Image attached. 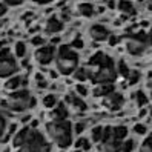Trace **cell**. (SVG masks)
Returning a JSON list of instances; mask_svg holds the SVG:
<instances>
[{"mask_svg":"<svg viewBox=\"0 0 152 152\" xmlns=\"http://www.w3.org/2000/svg\"><path fill=\"white\" fill-rule=\"evenodd\" d=\"M46 131L49 134V137L54 140V143L65 149L72 143V124L68 120L63 121H51L46 124Z\"/></svg>","mask_w":152,"mask_h":152,"instance_id":"cell-1","label":"cell"},{"mask_svg":"<svg viewBox=\"0 0 152 152\" xmlns=\"http://www.w3.org/2000/svg\"><path fill=\"white\" fill-rule=\"evenodd\" d=\"M56 65L60 74L69 75L74 74V71L78 66V56L77 52L72 51V48L69 45H61L57 51V57H56Z\"/></svg>","mask_w":152,"mask_h":152,"instance_id":"cell-2","label":"cell"},{"mask_svg":"<svg viewBox=\"0 0 152 152\" xmlns=\"http://www.w3.org/2000/svg\"><path fill=\"white\" fill-rule=\"evenodd\" d=\"M91 74V78L95 85H102V83H111L115 80L117 77V71H115V66H114V61L111 57L104 56L103 61L97 68H94V71H89Z\"/></svg>","mask_w":152,"mask_h":152,"instance_id":"cell-3","label":"cell"},{"mask_svg":"<svg viewBox=\"0 0 152 152\" xmlns=\"http://www.w3.org/2000/svg\"><path fill=\"white\" fill-rule=\"evenodd\" d=\"M19 149H20L19 152H51V146L48 145V141L35 129L34 131L29 129L23 145Z\"/></svg>","mask_w":152,"mask_h":152,"instance_id":"cell-4","label":"cell"},{"mask_svg":"<svg viewBox=\"0 0 152 152\" xmlns=\"http://www.w3.org/2000/svg\"><path fill=\"white\" fill-rule=\"evenodd\" d=\"M8 108L11 111H15V112H22L28 108H34L35 106V98L29 95L28 91H14L10 97H8V100L5 103Z\"/></svg>","mask_w":152,"mask_h":152,"instance_id":"cell-5","label":"cell"},{"mask_svg":"<svg viewBox=\"0 0 152 152\" xmlns=\"http://www.w3.org/2000/svg\"><path fill=\"white\" fill-rule=\"evenodd\" d=\"M124 45H126V51L131 56H140L146 51V48L151 45L149 35L145 32H135L132 35H128L126 40H124Z\"/></svg>","mask_w":152,"mask_h":152,"instance_id":"cell-6","label":"cell"},{"mask_svg":"<svg viewBox=\"0 0 152 152\" xmlns=\"http://www.w3.org/2000/svg\"><path fill=\"white\" fill-rule=\"evenodd\" d=\"M17 72V63L12 58L11 52L8 48L0 49V78L11 77L12 74Z\"/></svg>","mask_w":152,"mask_h":152,"instance_id":"cell-7","label":"cell"},{"mask_svg":"<svg viewBox=\"0 0 152 152\" xmlns=\"http://www.w3.org/2000/svg\"><path fill=\"white\" fill-rule=\"evenodd\" d=\"M103 152H121V140L114 135V131L111 126L104 128V134H103Z\"/></svg>","mask_w":152,"mask_h":152,"instance_id":"cell-8","label":"cell"},{"mask_svg":"<svg viewBox=\"0 0 152 152\" xmlns=\"http://www.w3.org/2000/svg\"><path fill=\"white\" fill-rule=\"evenodd\" d=\"M123 103H124L123 95L118 94V92H115V91H112L111 94L103 97V106L106 109H109V111H118L123 106Z\"/></svg>","mask_w":152,"mask_h":152,"instance_id":"cell-9","label":"cell"},{"mask_svg":"<svg viewBox=\"0 0 152 152\" xmlns=\"http://www.w3.org/2000/svg\"><path fill=\"white\" fill-rule=\"evenodd\" d=\"M56 54H57L56 46H42L35 52V58L40 65H49L56 58Z\"/></svg>","mask_w":152,"mask_h":152,"instance_id":"cell-10","label":"cell"},{"mask_svg":"<svg viewBox=\"0 0 152 152\" xmlns=\"http://www.w3.org/2000/svg\"><path fill=\"white\" fill-rule=\"evenodd\" d=\"M89 35H91V39L95 40V42H104V40L109 39L111 34L103 25H94V26H91V29H89Z\"/></svg>","mask_w":152,"mask_h":152,"instance_id":"cell-11","label":"cell"},{"mask_svg":"<svg viewBox=\"0 0 152 152\" xmlns=\"http://www.w3.org/2000/svg\"><path fill=\"white\" fill-rule=\"evenodd\" d=\"M65 103L69 106L71 109H74V111H86V103L82 100V97L80 95H75V94H68L65 97Z\"/></svg>","mask_w":152,"mask_h":152,"instance_id":"cell-12","label":"cell"},{"mask_svg":"<svg viewBox=\"0 0 152 152\" xmlns=\"http://www.w3.org/2000/svg\"><path fill=\"white\" fill-rule=\"evenodd\" d=\"M45 29H46V32H49V34H57V32H60L61 29H63V22L58 20L57 17H49Z\"/></svg>","mask_w":152,"mask_h":152,"instance_id":"cell-13","label":"cell"},{"mask_svg":"<svg viewBox=\"0 0 152 152\" xmlns=\"http://www.w3.org/2000/svg\"><path fill=\"white\" fill-rule=\"evenodd\" d=\"M52 120L54 121H63L68 118V108L65 103H58V106L52 111Z\"/></svg>","mask_w":152,"mask_h":152,"instance_id":"cell-14","label":"cell"},{"mask_svg":"<svg viewBox=\"0 0 152 152\" xmlns=\"http://www.w3.org/2000/svg\"><path fill=\"white\" fill-rule=\"evenodd\" d=\"M112 91H114V86L111 83H102V85H97L94 88L92 94H94V97H104V95L111 94Z\"/></svg>","mask_w":152,"mask_h":152,"instance_id":"cell-15","label":"cell"},{"mask_svg":"<svg viewBox=\"0 0 152 152\" xmlns=\"http://www.w3.org/2000/svg\"><path fill=\"white\" fill-rule=\"evenodd\" d=\"M118 11L121 14H126V15H134L135 14V8H134V5L129 2V0H118Z\"/></svg>","mask_w":152,"mask_h":152,"instance_id":"cell-16","label":"cell"},{"mask_svg":"<svg viewBox=\"0 0 152 152\" xmlns=\"http://www.w3.org/2000/svg\"><path fill=\"white\" fill-rule=\"evenodd\" d=\"M91 77V74H89V71L86 69V68H77L75 71H74V78L75 80H78V82H86V80Z\"/></svg>","mask_w":152,"mask_h":152,"instance_id":"cell-17","label":"cell"},{"mask_svg":"<svg viewBox=\"0 0 152 152\" xmlns=\"http://www.w3.org/2000/svg\"><path fill=\"white\" fill-rule=\"evenodd\" d=\"M78 12L82 14L83 17H91V15L94 14V6H92L91 3H88V2L80 3V5H78Z\"/></svg>","mask_w":152,"mask_h":152,"instance_id":"cell-18","label":"cell"},{"mask_svg":"<svg viewBox=\"0 0 152 152\" xmlns=\"http://www.w3.org/2000/svg\"><path fill=\"white\" fill-rule=\"evenodd\" d=\"M22 85V78L20 77H11L8 78V82L5 83V88L8 91H15V89H19Z\"/></svg>","mask_w":152,"mask_h":152,"instance_id":"cell-19","label":"cell"},{"mask_svg":"<svg viewBox=\"0 0 152 152\" xmlns=\"http://www.w3.org/2000/svg\"><path fill=\"white\" fill-rule=\"evenodd\" d=\"M28 132H29L28 128H23L22 131L17 132V135H15V138H14V146H15V148H20V146L23 145V141H25L26 135H28Z\"/></svg>","mask_w":152,"mask_h":152,"instance_id":"cell-20","label":"cell"},{"mask_svg":"<svg viewBox=\"0 0 152 152\" xmlns=\"http://www.w3.org/2000/svg\"><path fill=\"white\" fill-rule=\"evenodd\" d=\"M103 134H104V128L95 126V128L92 129V132H91V137H92V140H94L95 143H98V141L103 140Z\"/></svg>","mask_w":152,"mask_h":152,"instance_id":"cell-21","label":"cell"},{"mask_svg":"<svg viewBox=\"0 0 152 152\" xmlns=\"http://www.w3.org/2000/svg\"><path fill=\"white\" fill-rule=\"evenodd\" d=\"M56 104H57V97L54 94L45 95V98H43V106L45 108H54Z\"/></svg>","mask_w":152,"mask_h":152,"instance_id":"cell-22","label":"cell"},{"mask_svg":"<svg viewBox=\"0 0 152 152\" xmlns=\"http://www.w3.org/2000/svg\"><path fill=\"white\" fill-rule=\"evenodd\" d=\"M112 131H114V135L117 138H120V140H123L128 135V128L126 126H114Z\"/></svg>","mask_w":152,"mask_h":152,"instance_id":"cell-23","label":"cell"},{"mask_svg":"<svg viewBox=\"0 0 152 152\" xmlns=\"http://www.w3.org/2000/svg\"><path fill=\"white\" fill-rule=\"evenodd\" d=\"M140 152H152V135L143 140L140 145Z\"/></svg>","mask_w":152,"mask_h":152,"instance_id":"cell-24","label":"cell"},{"mask_svg":"<svg viewBox=\"0 0 152 152\" xmlns=\"http://www.w3.org/2000/svg\"><path fill=\"white\" fill-rule=\"evenodd\" d=\"M75 148L77 149H83V151H89L91 149V143H89V140H86V138H80L75 143Z\"/></svg>","mask_w":152,"mask_h":152,"instance_id":"cell-25","label":"cell"},{"mask_svg":"<svg viewBox=\"0 0 152 152\" xmlns=\"http://www.w3.org/2000/svg\"><path fill=\"white\" fill-rule=\"evenodd\" d=\"M117 69H118V74H120V75H123V77H128V75H129V72H131V69L128 68V65L124 63L123 60H120V61H118V68H117Z\"/></svg>","mask_w":152,"mask_h":152,"instance_id":"cell-26","label":"cell"},{"mask_svg":"<svg viewBox=\"0 0 152 152\" xmlns=\"http://www.w3.org/2000/svg\"><path fill=\"white\" fill-rule=\"evenodd\" d=\"M15 54H17V57H25V54H26V46H25V43L23 42H17L15 43Z\"/></svg>","mask_w":152,"mask_h":152,"instance_id":"cell-27","label":"cell"},{"mask_svg":"<svg viewBox=\"0 0 152 152\" xmlns=\"http://www.w3.org/2000/svg\"><path fill=\"white\" fill-rule=\"evenodd\" d=\"M138 80H140V72H138V71H131L129 75H128V82H129V85H131V86H132V85H137V83H138Z\"/></svg>","mask_w":152,"mask_h":152,"instance_id":"cell-28","label":"cell"},{"mask_svg":"<svg viewBox=\"0 0 152 152\" xmlns=\"http://www.w3.org/2000/svg\"><path fill=\"white\" fill-rule=\"evenodd\" d=\"M132 131L135 134H138V135H145V134H146V126H145V124H141V123H137L135 126L132 128Z\"/></svg>","mask_w":152,"mask_h":152,"instance_id":"cell-29","label":"cell"},{"mask_svg":"<svg viewBox=\"0 0 152 152\" xmlns=\"http://www.w3.org/2000/svg\"><path fill=\"white\" fill-rule=\"evenodd\" d=\"M134 149V141L132 140H126L121 145V152H131Z\"/></svg>","mask_w":152,"mask_h":152,"instance_id":"cell-30","label":"cell"},{"mask_svg":"<svg viewBox=\"0 0 152 152\" xmlns=\"http://www.w3.org/2000/svg\"><path fill=\"white\" fill-rule=\"evenodd\" d=\"M135 97H137V103H138V106H143V104H146V103H148L146 95L143 94L141 91H140V92H137V94H135Z\"/></svg>","mask_w":152,"mask_h":152,"instance_id":"cell-31","label":"cell"},{"mask_svg":"<svg viewBox=\"0 0 152 152\" xmlns=\"http://www.w3.org/2000/svg\"><path fill=\"white\" fill-rule=\"evenodd\" d=\"M71 48H74V49H82V48H83V40L80 39V37H77L75 40L71 42Z\"/></svg>","mask_w":152,"mask_h":152,"instance_id":"cell-32","label":"cell"},{"mask_svg":"<svg viewBox=\"0 0 152 152\" xmlns=\"http://www.w3.org/2000/svg\"><path fill=\"white\" fill-rule=\"evenodd\" d=\"M31 43H32V46H42V45H45V39L37 35V37H32Z\"/></svg>","mask_w":152,"mask_h":152,"instance_id":"cell-33","label":"cell"},{"mask_svg":"<svg viewBox=\"0 0 152 152\" xmlns=\"http://www.w3.org/2000/svg\"><path fill=\"white\" fill-rule=\"evenodd\" d=\"M75 91H77V94H78L80 97H85V95L88 94V89H86V88H85L83 85H77Z\"/></svg>","mask_w":152,"mask_h":152,"instance_id":"cell-34","label":"cell"},{"mask_svg":"<svg viewBox=\"0 0 152 152\" xmlns=\"http://www.w3.org/2000/svg\"><path fill=\"white\" fill-rule=\"evenodd\" d=\"M5 128H6V121L3 118V115L0 114V137L3 135V132H5Z\"/></svg>","mask_w":152,"mask_h":152,"instance_id":"cell-35","label":"cell"},{"mask_svg":"<svg viewBox=\"0 0 152 152\" xmlns=\"http://www.w3.org/2000/svg\"><path fill=\"white\" fill-rule=\"evenodd\" d=\"M146 86L152 91V71H149L148 75H146Z\"/></svg>","mask_w":152,"mask_h":152,"instance_id":"cell-36","label":"cell"},{"mask_svg":"<svg viewBox=\"0 0 152 152\" xmlns=\"http://www.w3.org/2000/svg\"><path fill=\"white\" fill-rule=\"evenodd\" d=\"M83 129H85L83 123H77L75 126H74V132H75V134H82V132H83Z\"/></svg>","mask_w":152,"mask_h":152,"instance_id":"cell-37","label":"cell"},{"mask_svg":"<svg viewBox=\"0 0 152 152\" xmlns=\"http://www.w3.org/2000/svg\"><path fill=\"white\" fill-rule=\"evenodd\" d=\"M5 2L10 5V6H17V5H20L23 0H5Z\"/></svg>","mask_w":152,"mask_h":152,"instance_id":"cell-38","label":"cell"},{"mask_svg":"<svg viewBox=\"0 0 152 152\" xmlns=\"http://www.w3.org/2000/svg\"><path fill=\"white\" fill-rule=\"evenodd\" d=\"M6 12H8V8H6V5L0 3V17H2V15H5Z\"/></svg>","mask_w":152,"mask_h":152,"instance_id":"cell-39","label":"cell"},{"mask_svg":"<svg viewBox=\"0 0 152 152\" xmlns=\"http://www.w3.org/2000/svg\"><path fill=\"white\" fill-rule=\"evenodd\" d=\"M32 2H35V3H39V5H46V3H51L52 0H32Z\"/></svg>","mask_w":152,"mask_h":152,"instance_id":"cell-40","label":"cell"},{"mask_svg":"<svg viewBox=\"0 0 152 152\" xmlns=\"http://www.w3.org/2000/svg\"><path fill=\"white\" fill-rule=\"evenodd\" d=\"M109 43H111V46H114V45L117 43V37H115V35H109Z\"/></svg>","mask_w":152,"mask_h":152,"instance_id":"cell-41","label":"cell"},{"mask_svg":"<svg viewBox=\"0 0 152 152\" xmlns=\"http://www.w3.org/2000/svg\"><path fill=\"white\" fill-rule=\"evenodd\" d=\"M37 82H39V88H46L48 85H46V82H45V80L43 78H40V80H37Z\"/></svg>","mask_w":152,"mask_h":152,"instance_id":"cell-42","label":"cell"},{"mask_svg":"<svg viewBox=\"0 0 152 152\" xmlns=\"http://www.w3.org/2000/svg\"><path fill=\"white\" fill-rule=\"evenodd\" d=\"M145 5L149 11H152V0H145Z\"/></svg>","mask_w":152,"mask_h":152,"instance_id":"cell-43","label":"cell"},{"mask_svg":"<svg viewBox=\"0 0 152 152\" xmlns=\"http://www.w3.org/2000/svg\"><path fill=\"white\" fill-rule=\"evenodd\" d=\"M15 128H17L15 124H11V128H10V134H12V132L15 131Z\"/></svg>","mask_w":152,"mask_h":152,"instance_id":"cell-44","label":"cell"},{"mask_svg":"<svg viewBox=\"0 0 152 152\" xmlns=\"http://www.w3.org/2000/svg\"><path fill=\"white\" fill-rule=\"evenodd\" d=\"M148 35H149V40H151V43H152V29H151V32H149Z\"/></svg>","mask_w":152,"mask_h":152,"instance_id":"cell-45","label":"cell"},{"mask_svg":"<svg viewBox=\"0 0 152 152\" xmlns=\"http://www.w3.org/2000/svg\"><path fill=\"white\" fill-rule=\"evenodd\" d=\"M140 2H145V0H140Z\"/></svg>","mask_w":152,"mask_h":152,"instance_id":"cell-46","label":"cell"}]
</instances>
